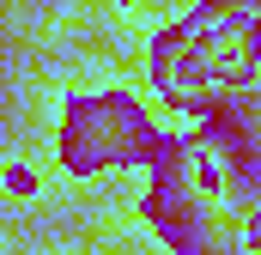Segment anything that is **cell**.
Wrapping results in <instances>:
<instances>
[{"instance_id": "obj_1", "label": "cell", "mask_w": 261, "mask_h": 255, "mask_svg": "<svg viewBox=\"0 0 261 255\" xmlns=\"http://www.w3.org/2000/svg\"><path fill=\"white\" fill-rule=\"evenodd\" d=\"M164 200L195 255H261V194L249 140L237 128H200L170 152Z\"/></svg>"}, {"instance_id": "obj_2", "label": "cell", "mask_w": 261, "mask_h": 255, "mask_svg": "<svg viewBox=\"0 0 261 255\" xmlns=\"http://www.w3.org/2000/svg\"><path fill=\"white\" fill-rule=\"evenodd\" d=\"M261 73V12L255 0H206L158 49L164 97L189 110H249Z\"/></svg>"}]
</instances>
